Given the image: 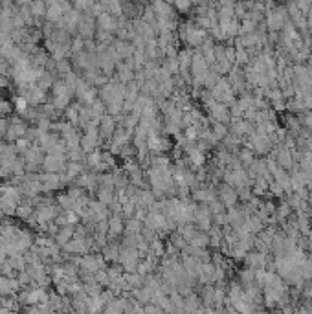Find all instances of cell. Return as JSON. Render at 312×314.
Returning <instances> with one entry per match:
<instances>
[{"label":"cell","mask_w":312,"mask_h":314,"mask_svg":"<svg viewBox=\"0 0 312 314\" xmlns=\"http://www.w3.org/2000/svg\"><path fill=\"white\" fill-rule=\"evenodd\" d=\"M173 6V9H175L176 13H180V15H186V13H189L191 9L195 7L193 2H189V0H176V2H173L171 4Z\"/></svg>","instance_id":"obj_26"},{"label":"cell","mask_w":312,"mask_h":314,"mask_svg":"<svg viewBox=\"0 0 312 314\" xmlns=\"http://www.w3.org/2000/svg\"><path fill=\"white\" fill-rule=\"evenodd\" d=\"M268 256H270V254H268ZM268 256H265V254L256 252V250L248 252L246 257H244V267H246V269H252V270H265Z\"/></svg>","instance_id":"obj_10"},{"label":"cell","mask_w":312,"mask_h":314,"mask_svg":"<svg viewBox=\"0 0 312 314\" xmlns=\"http://www.w3.org/2000/svg\"><path fill=\"white\" fill-rule=\"evenodd\" d=\"M11 177H13V171L9 167L0 166V180H7V178H11Z\"/></svg>","instance_id":"obj_35"},{"label":"cell","mask_w":312,"mask_h":314,"mask_svg":"<svg viewBox=\"0 0 312 314\" xmlns=\"http://www.w3.org/2000/svg\"><path fill=\"white\" fill-rule=\"evenodd\" d=\"M235 280L241 283V285L244 287V289H250V287H256V270L252 269H246V267H243V269L237 272V278Z\"/></svg>","instance_id":"obj_15"},{"label":"cell","mask_w":312,"mask_h":314,"mask_svg":"<svg viewBox=\"0 0 312 314\" xmlns=\"http://www.w3.org/2000/svg\"><path fill=\"white\" fill-rule=\"evenodd\" d=\"M217 199H219L222 204H224V208H226V210L239 206L237 189L232 188V186H226V184H219V186H217Z\"/></svg>","instance_id":"obj_6"},{"label":"cell","mask_w":312,"mask_h":314,"mask_svg":"<svg viewBox=\"0 0 312 314\" xmlns=\"http://www.w3.org/2000/svg\"><path fill=\"white\" fill-rule=\"evenodd\" d=\"M66 154H46L42 169L51 175H59L61 171H66Z\"/></svg>","instance_id":"obj_5"},{"label":"cell","mask_w":312,"mask_h":314,"mask_svg":"<svg viewBox=\"0 0 312 314\" xmlns=\"http://www.w3.org/2000/svg\"><path fill=\"white\" fill-rule=\"evenodd\" d=\"M149 6H151L153 13L156 15V20H160V18L171 20V18H176V15H178V13L173 9V6H171V4H165V2H151Z\"/></svg>","instance_id":"obj_12"},{"label":"cell","mask_w":312,"mask_h":314,"mask_svg":"<svg viewBox=\"0 0 312 314\" xmlns=\"http://www.w3.org/2000/svg\"><path fill=\"white\" fill-rule=\"evenodd\" d=\"M250 55H248V51L243 50V48H235V66H241V68H246L250 64Z\"/></svg>","instance_id":"obj_27"},{"label":"cell","mask_w":312,"mask_h":314,"mask_svg":"<svg viewBox=\"0 0 312 314\" xmlns=\"http://www.w3.org/2000/svg\"><path fill=\"white\" fill-rule=\"evenodd\" d=\"M53 83H55V75L48 74V72H42L35 85H37V88H40L42 92H46V90H51Z\"/></svg>","instance_id":"obj_21"},{"label":"cell","mask_w":312,"mask_h":314,"mask_svg":"<svg viewBox=\"0 0 312 314\" xmlns=\"http://www.w3.org/2000/svg\"><path fill=\"white\" fill-rule=\"evenodd\" d=\"M9 86V77L7 75H0V88H6Z\"/></svg>","instance_id":"obj_37"},{"label":"cell","mask_w":312,"mask_h":314,"mask_svg":"<svg viewBox=\"0 0 312 314\" xmlns=\"http://www.w3.org/2000/svg\"><path fill=\"white\" fill-rule=\"evenodd\" d=\"M296 6H298V9L307 17V13L311 9V2H309V0H300V2H296Z\"/></svg>","instance_id":"obj_33"},{"label":"cell","mask_w":312,"mask_h":314,"mask_svg":"<svg viewBox=\"0 0 312 314\" xmlns=\"http://www.w3.org/2000/svg\"><path fill=\"white\" fill-rule=\"evenodd\" d=\"M268 197H270V199L285 200V199H287V193H285L283 188H281V186H279L276 180H272V182L268 184Z\"/></svg>","instance_id":"obj_25"},{"label":"cell","mask_w":312,"mask_h":314,"mask_svg":"<svg viewBox=\"0 0 312 314\" xmlns=\"http://www.w3.org/2000/svg\"><path fill=\"white\" fill-rule=\"evenodd\" d=\"M176 232H178V234H180L182 237L187 241V245H189V241H191L195 235H197V232H199V230H197L195 223H189V224H178V226H176Z\"/></svg>","instance_id":"obj_20"},{"label":"cell","mask_w":312,"mask_h":314,"mask_svg":"<svg viewBox=\"0 0 312 314\" xmlns=\"http://www.w3.org/2000/svg\"><path fill=\"white\" fill-rule=\"evenodd\" d=\"M307 20L312 22V2H311V9H309V13H307Z\"/></svg>","instance_id":"obj_40"},{"label":"cell","mask_w":312,"mask_h":314,"mask_svg":"<svg viewBox=\"0 0 312 314\" xmlns=\"http://www.w3.org/2000/svg\"><path fill=\"white\" fill-rule=\"evenodd\" d=\"M114 200H116V189L97 188V202H99V204H103L105 208H108Z\"/></svg>","instance_id":"obj_18"},{"label":"cell","mask_w":312,"mask_h":314,"mask_svg":"<svg viewBox=\"0 0 312 314\" xmlns=\"http://www.w3.org/2000/svg\"><path fill=\"white\" fill-rule=\"evenodd\" d=\"M15 109H17L18 114L22 116L24 112L29 109V107H28V101H26L22 96H17V97H15Z\"/></svg>","instance_id":"obj_32"},{"label":"cell","mask_w":312,"mask_h":314,"mask_svg":"<svg viewBox=\"0 0 312 314\" xmlns=\"http://www.w3.org/2000/svg\"><path fill=\"white\" fill-rule=\"evenodd\" d=\"M55 74H62V75H68L72 72V63L68 59H61V61H55Z\"/></svg>","instance_id":"obj_29"},{"label":"cell","mask_w":312,"mask_h":314,"mask_svg":"<svg viewBox=\"0 0 312 314\" xmlns=\"http://www.w3.org/2000/svg\"><path fill=\"white\" fill-rule=\"evenodd\" d=\"M189 245L195 246V248H199V250H206V248L210 246V235L206 234V232H197V235L189 241Z\"/></svg>","instance_id":"obj_22"},{"label":"cell","mask_w":312,"mask_h":314,"mask_svg":"<svg viewBox=\"0 0 312 314\" xmlns=\"http://www.w3.org/2000/svg\"><path fill=\"white\" fill-rule=\"evenodd\" d=\"M292 314H309V311H307V307H305V303H300V305L294 309V313H292Z\"/></svg>","instance_id":"obj_36"},{"label":"cell","mask_w":312,"mask_h":314,"mask_svg":"<svg viewBox=\"0 0 312 314\" xmlns=\"http://www.w3.org/2000/svg\"><path fill=\"white\" fill-rule=\"evenodd\" d=\"M230 132H233L235 136L243 138V140H248V138L256 132V125H254L252 121L237 120V121H232V125H230Z\"/></svg>","instance_id":"obj_9"},{"label":"cell","mask_w":312,"mask_h":314,"mask_svg":"<svg viewBox=\"0 0 312 314\" xmlns=\"http://www.w3.org/2000/svg\"><path fill=\"white\" fill-rule=\"evenodd\" d=\"M237 158H239V162H241V166L244 167V169H248L250 166H252V164H254V162H256V153H254V151H252V149L250 147H241L239 149V153H237Z\"/></svg>","instance_id":"obj_16"},{"label":"cell","mask_w":312,"mask_h":314,"mask_svg":"<svg viewBox=\"0 0 312 314\" xmlns=\"http://www.w3.org/2000/svg\"><path fill=\"white\" fill-rule=\"evenodd\" d=\"M11 109H13V105L7 99H2L0 97V118H6V116L11 114Z\"/></svg>","instance_id":"obj_31"},{"label":"cell","mask_w":312,"mask_h":314,"mask_svg":"<svg viewBox=\"0 0 312 314\" xmlns=\"http://www.w3.org/2000/svg\"><path fill=\"white\" fill-rule=\"evenodd\" d=\"M7 129H9V120L7 118H0V138H6Z\"/></svg>","instance_id":"obj_34"},{"label":"cell","mask_w":312,"mask_h":314,"mask_svg":"<svg viewBox=\"0 0 312 314\" xmlns=\"http://www.w3.org/2000/svg\"><path fill=\"white\" fill-rule=\"evenodd\" d=\"M107 267L101 254H86L79 259V270L88 274H97L99 270H107Z\"/></svg>","instance_id":"obj_4"},{"label":"cell","mask_w":312,"mask_h":314,"mask_svg":"<svg viewBox=\"0 0 312 314\" xmlns=\"http://www.w3.org/2000/svg\"><path fill=\"white\" fill-rule=\"evenodd\" d=\"M265 228H267V224L263 223L257 215H250L248 221H246V232H248V234L257 235V234H261Z\"/></svg>","instance_id":"obj_19"},{"label":"cell","mask_w":312,"mask_h":314,"mask_svg":"<svg viewBox=\"0 0 312 314\" xmlns=\"http://www.w3.org/2000/svg\"><path fill=\"white\" fill-rule=\"evenodd\" d=\"M169 245H171V246H175V248H176L178 252H182V250H184V248L187 246V241L184 239V237H182V235L178 234V232H173V234L169 235Z\"/></svg>","instance_id":"obj_28"},{"label":"cell","mask_w":312,"mask_h":314,"mask_svg":"<svg viewBox=\"0 0 312 314\" xmlns=\"http://www.w3.org/2000/svg\"><path fill=\"white\" fill-rule=\"evenodd\" d=\"M176 37L180 42L187 44V48H191V50H199L200 46L204 44V40L210 37L208 31L204 29H200L197 24L189 18V20H182L178 24V29H176Z\"/></svg>","instance_id":"obj_1"},{"label":"cell","mask_w":312,"mask_h":314,"mask_svg":"<svg viewBox=\"0 0 312 314\" xmlns=\"http://www.w3.org/2000/svg\"><path fill=\"white\" fill-rule=\"evenodd\" d=\"M116 129H118V120L112 118V116L105 114L101 120H99V127H97V131H99V140L108 143L110 140H112Z\"/></svg>","instance_id":"obj_7"},{"label":"cell","mask_w":312,"mask_h":314,"mask_svg":"<svg viewBox=\"0 0 312 314\" xmlns=\"http://www.w3.org/2000/svg\"><path fill=\"white\" fill-rule=\"evenodd\" d=\"M143 230V223L142 221H138V219H129V221H125V234L127 235H140Z\"/></svg>","instance_id":"obj_23"},{"label":"cell","mask_w":312,"mask_h":314,"mask_svg":"<svg viewBox=\"0 0 312 314\" xmlns=\"http://www.w3.org/2000/svg\"><path fill=\"white\" fill-rule=\"evenodd\" d=\"M211 132H213V136H215L219 142H222V140L230 134V127L224 125V123H219V121H211Z\"/></svg>","instance_id":"obj_24"},{"label":"cell","mask_w":312,"mask_h":314,"mask_svg":"<svg viewBox=\"0 0 312 314\" xmlns=\"http://www.w3.org/2000/svg\"><path fill=\"white\" fill-rule=\"evenodd\" d=\"M292 208L289 206V202L287 200H279V204H278V208H276V215H274V219H276V223H285L287 219L292 215Z\"/></svg>","instance_id":"obj_17"},{"label":"cell","mask_w":312,"mask_h":314,"mask_svg":"<svg viewBox=\"0 0 312 314\" xmlns=\"http://www.w3.org/2000/svg\"><path fill=\"white\" fill-rule=\"evenodd\" d=\"M305 151H309V153H312V134H311V138H309V140H307Z\"/></svg>","instance_id":"obj_38"},{"label":"cell","mask_w":312,"mask_h":314,"mask_svg":"<svg viewBox=\"0 0 312 314\" xmlns=\"http://www.w3.org/2000/svg\"><path fill=\"white\" fill-rule=\"evenodd\" d=\"M134 75H136V70L132 68V64L129 61H123L116 66V81H119L121 85H129L134 81Z\"/></svg>","instance_id":"obj_11"},{"label":"cell","mask_w":312,"mask_h":314,"mask_svg":"<svg viewBox=\"0 0 312 314\" xmlns=\"http://www.w3.org/2000/svg\"><path fill=\"white\" fill-rule=\"evenodd\" d=\"M0 314H18V311H11V309H2Z\"/></svg>","instance_id":"obj_39"},{"label":"cell","mask_w":312,"mask_h":314,"mask_svg":"<svg viewBox=\"0 0 312 314\" xmlns=\"http://www.w3.org/2000/svg\"><path fill=\"white\" fill-rule=\"evenodd\" d=\"M114 50H116V53L119 55L121 61H123V59L129 61V59H132L136 48H134L132 42H129V40H114Z\"/></svg>","instance_id":"obj_13"},{"label":"cell","mask_w":312,"mask_h":314,"mask_svg":"<svg viewBox=\"0 0 312 314\" xmlns=\"http://www.w3.org/2000/svg\"><path fill=\"white\" fill-rule=\"evenodd\" d=\"M307 68L312 72V53H311V57H309V61H307Z\"/></svg>","instance_id":"obj_41"},{"label":"cell","mask_w":312,"mask_h":314,"mask_svg":"<svg viewBox=\"0 0 312 314\" xmlns=\"http://www.w3.org/2000/svg\"><path fill=\"white\" fill-rule=\"evenodd\" d=\"M289 13H287V9H285V4H278V6L274 7V9H270V11H267V15H265V22H267V29L270 31V33H279L281 29H283V26L287 22H289Z\"/></svg>","instance_id":"obj_2"},{"label":"cell","mask_w":312,"mask_h":314,"mask_svg":"<svg viewBox=\"0 0 312 314\" xmlns=\"http://www.w3.org/2000/svg\"><path fill=\"white\" fill-rule=\"evenodd\" d=\"M208 208H210L211 215H221V213H226V208H224V204H222L219 199L213 200V202H210V204H208Z\"/></svg>","instance_id":"obj_30"},{"label":"cell","mask_w":312,"mask_h":314,"mask_svg":"<svg viewBox=\"0 0 312 314\" xmlns=\"http://www.w3.org/2000/svg\"><path fill=\"white\" fill-rule=\"evenodd\" d=\"M96 26L97 31H105V33L114 35L118 31V18L108 15V13H99L96 17Z\"/></svg>","instance_id":"obj_8"},{"label":"cell","mask_w":312,"mask_h":314,"mask_svg":"<svg viewBox=\"0 0 312 314\" xmlns=\"http://www.w3.org/2000/svg\"><path fill=\"white\" fill-rule=\"evenodd\" d=\"M204 109L208 112L210 121H219V123H224L228 127L232 125V116H230V109H228L226 105H222V103L213 99L210 105H206Z\"/></svg>","instance_id":"obj_3"},{"label":"cell","mask_w":312,"mask_h":314,"mask_svg":"<svg viewBox=\"0 0 312 314\" xmlns=\"http://www.w3.org/2000/svg\"><path fill=\"white\" fill-rule=\"evenodd\" d=\"M283 123H285V129H287V132H289L290 136H294V138H298L300 136V132L303 131V125H301V121H300V118L296 114H285V118H283Z\"/></svg>","instance_id":"obj_14"}]
</instances>
